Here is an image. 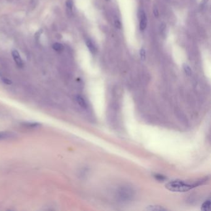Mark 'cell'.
I'll return each mask as SVG.
<instances>
[{"instance_id": "cell-1", "label": "cell", "mask_w": 211, "mask_h": 211, "mask_svg": "<svg viewBox=\"0 0 211 211\" xmlns=\"http://www.w3.org/2000/svg\"><path fill=\"white\" fill-rule=\"evenodd\" d=\"M194 185H190L181 180H173L166 185V188L173 192H185L195 187Z\"/></svg>"}, {"instance_id": "cell-2", "label": "cell", "mask_w": 211, "mask_h": 211, "mask_svg": "<svg viewBox=\"0 0 211 211\" xmlns=\"http://www.w3.org/2000/svg\"><path fill=\"white\" fill-rule=\"evenodd\" d=\"M12 56L15 61V63L17 64L18 66L20 68L23 67V66H24L23 61L21 58V57H20V56L19 52L18 50H12Z\"/></svg>"}, {"instance_id": "cell-3", "label": "cell", "mask_w": 211, "mask_h": 211, "mask_svg": "<svg viewBox=\"0 0 211 211\" xmlns=\"http://www.w3.org/2000/svg\"><path fill=\"white\" fill-rule=\"evenodd\" d=\"M16 134L12 131H0V140L11 139L16 138Z\"/></svg>"}, {"instance_id": "cell-4", "label": "cell", "mask_w": 211, "mask_h": 211, "mask_svg": "<svg viewBox=\"0 0 211 211\" xmlns=\"http://www.w3.org/2000/svg\"><path fill=\"white\" fill-rule=\"evenodd\" d=\"M140 29L141 31L145 30L147 26V18L146 13L144 11L140 12Z\"/></svg>"}, {"instance_id": "cell-5", "label": "cell", "mask_w": 211, "mask_h": 211, "mask_svg": "<svg viewBox=\"0 0 211 211\" xmlns=\"http://www.w3.org/2000/svg\"><path fill=\"white\" fill-rule=\"evenodd\" d=\"M22 125L27 128H29V129H35V128H38L41 126V124L37 122H30V121H26L23 122L22 123Z\"/></svg>"}, {"instance_id": "cell-6", "label": "cell", "mask_w": 211, "mask_h": 211, "mask_svg": "<svg viewBox=\"0 0 211 211\" xmlns=\"http://www.w3.org/2000/svg\"><path fill=\"white\" fill-rule=\"evenodd\" d=\"M76 100L78 104L79 105V106H81L82 108H84V109L87 108V103L85 100H84V98L82 96H79V95H77V96H76Z\"/></svg>"}, {"instance_id": "cell-7", "label": "cell", "mask_w": 211, "mask_h": 211, "mask_svg": "<svg viewBox=\"0 0 211 211\" xmlns=\"http://www.w3.org/2000/svg\"><path fill=\"white\" fill-rule=\"evenodd\" d=\"M86 45H87V47H88V48H89V50L91 53H95L96 52V47L94 46V45L93 44V43L91 42L90 40L88 39L86 40Z\"/></svg>"}, {"instance_id": "cell-8", "label": "cell", "mask_w": 211, "mask_h": 211, "mask_svg": "<svg viewBox=\"0 0 211 211\" xmlns=\"http://www.w3.org/2000/svg\"><path fill=\"white\" fill-rule=\"evenodd\" d=\"M52 48H53V50H55L57 52H61L63 51V49H64L63 45H62L61 43H58V42L55 43L54 44H53V46H52Z\"/></svg>"}, {"instance_id": "cell-9", "label": "cell", "mask_w": 211, "mask_h": 211, "mask_svg": "<svg viewBox=\"0 0 211 211\" xmlns=\"http://www.w3.org/2000/svg\"><path fill=\"white\" fill-rule=\"evenodd\" d=\"M146 209L148 210H154V211H162L165 210L164 208L160 206H149L146 208Z\"/></svg>"}, {"instance_id": "cell-10", "label": "cell", "mask_w": 211, "mask_h": 211, "mask_svg": "<svg viewBox=\"0 0 211 211\" xmlns=\"http://www.w3.org/2000/svg\"><path fill=\"white\" fill-rule=\"evenodd\" d=\"M210 202L209 200L206 201L204 202L203 204H202L201 206V210L203 211H208L210 209Z\"/></svg>"}, {"instance_id": "cell-11", "label": "cell", "mask_w": 211, "mask_h": 211, "mask_svg": "<svg viewBox=\"0 0 211 211\" xmlns=\"http://www.w3.org/2000/svg\"><path fill=\"white\" fill-rule=\"evenodd\" d=\"M183 69H184V71H185V73L187 74L188 76H191V74H192L191 69L190 68V67L189 66L188 64H183Z\"/></svg>"}, {"instance_id": "cell-12", "label": "cell", "mask_w": 211, "mask_h": 211, "mask_svg": "<svg viewBox=\"0 0 211 211\" xmlns=\"http://www.w3.org/2000/svg\"><path fill=\"white\" fill-rule=\"evenodd\" d=\"M139 54H140V59H141L142 61H144L145 60H146V51H145V49L144 48H142L140 50Z\"/></svg>"}, {"instance_id": "cell-13", "label": "cell", "mask_w": 211, "mask_h": 211, "mask_svg": "<svg viewBox=\"0 0 211 211\" xmlns=\"http://www.w3.org/2000/svg\"><path fill=\"white\" fill-rule=\"evenodd\" d=\"M66 6L67 8L69 11H72L73 7V2L72 0H67L66 2Z\"/></svg>"}, {"instance_id": "cell-14", "label": "cell", "mask_w": 211, "mask_h": 211, "mask_svg": "<svg viewBox=\"0 0 211 211\" xmlns=\"http://www.w3.org/2000/svg\"><path fill=\"white\" fill-rule=\"evenodd\" d=\"M160 32L161 34L164 35L165 34V30H166V27H165V24H161L160 25Z\"/></svg>"}, {"instance_id": "cell-15", "label": "cell", "mask_w": 211, "mask_h": 211, "mask_svg": "<svg viewBox=\"0 0 211 211\" xmlns=\"http://www.w3.org/2000/svg\"><path fill=\"white\" fill-rule=\"evenodd\" d=\"M1 80L4 82V83L6 84H11L12 83V82L9 79H7L6 77H1Z\"/></svg>"}, {"instance_id": "cell-16", "label": "cell", "mask_w": 211, "mask_h": 211, "mask_svg": "<svg viewBox=\"0 0 211 211\" xmlns=\"http://www.w3.org/2000/svg\"><path fill=\"white\" fill-rule=\"evenodd\" d=\"M115 27H117V28H121V22H119V20L117 19L115 20Z\"/></svg>"}, {"instance_id": "cell-17", "label": "cell", "mask_w": 211, "mask_h": 211, "mask_svg": "<svg viewBox=\"0 0 211 211\" xmlns=\"http://www.w3.org/2000/svg\"><path fill=\"white\" fill-rule=\"evenodd\" d=\"M153 12H154V14L155 16V18H157L159 16V11H158V9H157V7L156 6H154V9H153Z\"/></svg>"}, {"instance_id": "cell-18", "label": "cell", "mask_w": 211, "mask_h": 211, "mask_svg": "<svg viewBox=\"0 0 211 211\" xmlns=\"http://www.w3.org/2000/svg\"><path fill=\"white\" fill-rule=\"evenodd\" d=\"M155 178L157 180H158L159 181H164L165 179V178L164 176L160 175H155Z\"/></svg>"}, {"instance_id": "cell-19", "label": "cell", "mask_w": 211, "mask_h": 211, "mask_svg": "<svg viewBox=\"0 0 211 211\" xmlns=\"http://www.w3.org/2000/svg\"><path fill=\"white\" fill-rule=\"evenodd\" d=\"M107 1H108V0H107Z\"/></svg>"}]
</instances>
